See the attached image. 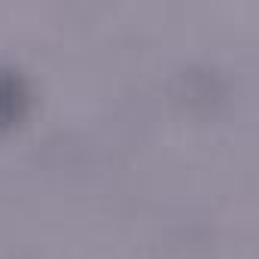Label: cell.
<instances>
[{"instance_id": "cell-1", "label": "cell", "mask_w": 259, "mask_h": 259, "mask_svg": "<svg viewBox=\"0 0 259 259\" xmlns=\"http://www.w3.org/2000/svg\"><path fill=\"white\" fill-rule=\"evenodd\" d=\"M232 82L213 61H186L171 76V95L177 104L195 113H213L229 101Z\"/></svg>"}, {"instance_id": "cell-2", "label": "cell", "mask_w": 259, "mask_h": 259, "mask_svg": "<svg viewBox=\"0 0 259 259\" xmlns=\"http://www.w3.org/2000/svg\"><path fill=\"white\" fill-rule=\"evenodd\" d=\"M28 101H31L28 79L13 67H0V125L19 119Z\"/></svg>"}]
</instances>
